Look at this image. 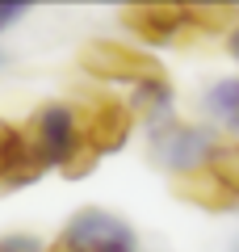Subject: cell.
I'll list each match as a JSON object with an SVG mask.
<instances>
[{
  "mask_svg": "<svg viewBox=\"0 0 239 252\" xmlns=\"http://www.w3.org/2000/svg\"><path fill=\"white\" fill-rule=\"evenodd\" d=\"M26 152L38 160V168H63L67 177H84L92 172V156L80 147V126H76V105H63V101H51L42 105L26 126L17 130Z\"/></svg>",
  "mask_w": 239,
  "mask_h": 252,
  "instance_id": "1",
  "label": "cell"
},
{
  "mask_svg": "<svg viewBox=\"0 0 239 252\" xmlns=\"http://www.w3.org/2000/svg\"><path fill=\"white\" fill-rule=\"evenodd\" d=\"M76 126H80V147L92 160H101L105 152H118L126 143L134 114L130 105H122L114 97H89L84 105H76Z\"/></svg>",
  "mask_w": 239,
  "mask_h": 252,
  "instance_id": "2",
  "label": "cell"
},
{
  "mask_svg": "<svg viewBox=\"0 0 239 252\" xmlns=\"http://www.w3.org/2000/svg\"><path fill=\"white\" fill-rule=\"evenodd\" d=\"M55 252H134V235L122 219L105 210H80Z\"/></svg>",
  "mask_w": 239,
  "mask_h": 252,
  "instance_id": "3",
  "label": "cell"
},
{
  "mask_svg": "<svg viewBox=\"0 0 239 252\" xmlns=\"http://www.w3.org/2000/svg\"><path fill=\"white\" fill-rule=\"evenodd\" d=\"M80 63L84 72L97 76V80H126V84H143V80H155V63L151 55L134 51L126 42H114V38H101V42H89L80 51Z\"/></svg>",
  "mask_w": 239,
  "mask_h": 252,
  "instance_id": "4",
  "label": "cell"
},
{
  "mask_svg": "<svg viewBox=\"0 0 239 252\" xmlns=\"http://www.w3.org/2000/svg\"><path fill=\"white\" fill-rule=\"evenodd\" d=\"M210 152H214V139L206 130H197V126H168V130H155L151 135V156L164 168H172L177 177L206 168Z\"/></svg>",
  "mask_w": 239,
  "mask_h": 252,
  "instance_id": "5",
  "label": "cell"
},
{
  "mask_svg": "<svg viewBox=\"0 0 239 252\" xmlns=\"http://www.w3.org/2000/svg\"><path fill=\"white\" fill-rule=\"evenodd\" d=\"M38 177H42V168H38V160L26 152L21 135L13 126H0V193L21 189V185H30V181H38Z\"/></svg>",
  "mask_w": 239,
  "mask_h": 252,
  "instance_id": "6",
  "label": "cell"
},
{
  "mask_svg": "<svg viewBox=\"0 0 239 252\" xmlns=\"http://www.w3.org/2000/svg\"><path fill=\"white\" fill-rule=\"evenodd\" d=\"M126 26L134 34L151 38V42H168L189 26V9H159V4H143V9H126Z\"/></svg>",
  "mask_w": 239,
  "mask_h": 252,
  "instance_id": "7",
  "label": "cell"
},
{
  "mask_svg": "<svg viewBox=\"0 0 239 252\" xmlns=\"http://www.w3.org/2000/svg\"><path fill=\"white\" fill-rule=\"evenodd\" d=\"M172 185H177L180 198L197 202V206H210V210H227V206H231V193H227V189H222V185H218V181H214L206 168L185 172V177H177Z\"/></svg>",
  "mask_w": 239,
  "mask_h": 252,
  "instance_id": "8",
  "label": "cell"
},
{
  "mask_svg": "<svg viewBox=\"0 0 239 252\" xmlns=\"http://www.w3.org/2000/svg\"><path fill=\"white\" fill-rule=\"evenodd\" d=\"M168 109H172V89L164 80H143V84H134V105H130V114H143V118H151V122H159V118H168Z\"/></svg>",
  "mask_w": 239,
  "mask_h": 252,
  "instance_id": "9",
  "label": "cell"
},
{
  "mask_svg": "<svg viewBox=\"0 0 239 252\" xmlns=\"http://www.w3.org/2000/svg\"><path fill=\"white\" fill-rule=\"evenodd\" d=\"M206 172L227 189L231 198H239V143H214L210 160H206Z\"/></svg>",
  "mask_w": 239,
  "mask_h": 252,
  "instance_id": "10",
  "label": "cell"
},
{
  "mask_svg": "<svg viewBox=\"0 0 239 252\" xmlns=\"http://www.w3.org/2000/svg\"><path fill=\"white\" fill-rule=\"evenodd\" d=\"M206 101H210V114L214 118H222L227 126H235V130H239V80L214 84V89L206 93Z\"/></svg>",
  "mask_w": 239,
  "mask_h": 252,
  "instance_id": "11",
  "label": "cell"
},
{
  "mask_svg": "<svg viewBox=\"0 0 239 252\" xmlns=\"http://www.w3.org/2000/svg\"><path fill=\"white\" fill-rule=\"evenodd\" d=\"M21 13H26V9H17V4H0V30L9 26V21H17Z\"/></svg>",
  "mask_w": 239,
  "mask_h": 252,
  "instance_id": "12",
  "label": "cell"
},
{
  "mask_svg": "<svg viewBox=\"0 0 239 252\" xmlns=\"http://www.w3.org/2000/svg\"><path fill=\"white\" fill-rule=\"evenodd\" d=\"M231 51H235V59H239V30L231 34Z\"/></svg>",
  "mask_w": 239,
  "mask_h": 252,
  "instance_id": "13",
  "label": "cell"
},
{
  "mask_svg": "<svg viewBox=\"0 0 239 252\" xmlns=\"http://www.w3.org/2000/svg\"><path fill=\"white\" fill-rule=\"evenodd\" d=\"M231 252H239V240H235V248H231Z\"/></svg>",
  "mask_w": 239,
  "mask_h": 252,
  "instance_id": "14",
  "label": "cell"
},
{
  "mask_svg": "<svg viewBox=\"0 0 239 252\" xmlns=\"http://www.w3.org/2000/svg\"><path fill=\"white\" fill-rule=\"evenodd\" d=\"M0 63H4V55H0Z\"/></svg>",
  "mask_w": 239,
  "mask_h": 252,
  "instance_id": "15",
  "label": "cell"
}]
</instances>
